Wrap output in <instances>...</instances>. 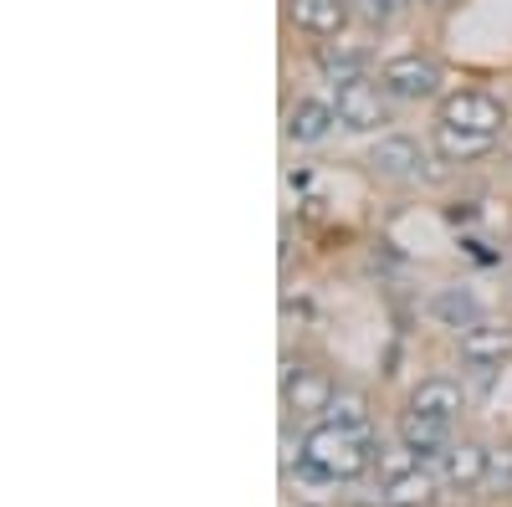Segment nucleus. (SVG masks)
Wrapping results in <instances>:
<instances>
[{
  "label": "nucleus",
  "mask_w": 512,
  "mask_h": 507,
  "mask_svg": "<svg viewBox=\"0 0 512 507\" xmlns=\"http://www.w3.org/2000/svg\"><path fill=\"white\" fill-rule=\"evenodd\" d=\"M333 123H338L333 103H323V98H297V103L287 108V139H292V144H323V139L333 134Z\"/></svg>",
  "instance_id": "nucleus-12"
},
{
  "label": "nucleus",
  "mask_w": 512,
  "mask_h": 507,
  "mask_svg": "<svg viewBox=\"0 0 512 507\" xmlns=\"http://www.w3.org/2000/svg\"><path fill=\"white\" fill-rule=\"evenodd\" d=\"M436 123H446V129H461V134H492V139H502L507 108H502L492 93H482V88H461V93H446V98H441Z\"/></svg>",
  "instance_id": "nucleus-2"
},
{
  "label": "nucleus",
  "mask_w": 512,
  "mask_h": 507,
  "mask_svg": "<svg viewBox=\"0 0 512 507\" xmlns=\"http://www.w3.org/2000/svg\"><path fill=\"white\" fill-rule=\"evenodd\" d=\"M287 16L297 31H308V36H344L349 16H354V0H287Z\"/></svg>",
  "instance_id": "nucleus-9"
},
{
  "label": "nucleus",
  "mask_w": 512,
  "mask_h": 507,
  "mask_svg": "<svg viewBox=\"0 0 512 507\" xmlns=\"http://www.w3.org/2000/svg\"><path fill=\"white\" fill-rule=\"evenodd\" d=\"M395 436L420 456V461H436L446 446H451V426L446 420H431V415H420V410H400V426H395Z\"/></svg>",
  "instance_id": "nucleus-11"
},
{
  "label": "nucleus",
  "mask_w": 512,
  "mask_h": 507,
  "mask_svg": "<svg viewBox=\"0 0 512 507\" xmlns=\"http://www.w3.org/2000/svg\"><path fill=\"white\" fill-rule=\"evenodd\" d=\"M390 93L374 88L369 77H349V82H333V113L344 129L354 134H374L379 123H390V103H384Z\"/></svg>",
  "instance_id": "nucleus-4"
},
{
  "label": "nucleus",
  "mask_w": 512,
  "mask_h": 507,
  "mask_svg": "<svg viewBox=\"0 0 512 507\" xmlns=\"http://www.w3.org/2000/svg\"><path fill=\"white\" fill-rule=\"evenodd\" d=\"M405 11H410V0H354V16H359L369 31H390Z\"/></svg>",
  "instance_id": "nucleus-19"
},
{
  "label": "nucleus",
  "mask_w": 512,
  "mask_h": 507,
  "mask_svg": "<svg viewBox=\"0 0 512 507\" xmlns=\"http://www.w3.org/2000/svg\"><path fill=\"white\" fill-rule=\"evenodd\" d=\"M415 467H425V461H420V456H415L400 436H395L390 446H379V451H374V482H379V487H390V482L410 477Z\"/></svg>",
  "instance_id": "nucleus-17"
},
{
  "label": "nucleus",
  "mask_w": 512,
  "mask_h": 507,
  "mask_svg": "<svg viewBox=\"0 0 512 507\" xmlns=\"http://www.w3.org/2000/svg\"><path fill=\"white\" fill-rule=\"evenodd\" d=\"M405 405L420 410V415H431V420H446V426H456V415L466 410V390L456 385V379H446V374H431V379H420V385L410 390Z\"/></svg>",
  "instance_id": "nucleus-10"
},
{
  "label": "nucleus",
  "mask_w": 512,
  "mask_h": 507,
  "mask_svg": "<svg viewBox=\"0 0 512 507\" xmlns=\"http://www.w3.org/2000/svg\"><path fill=\"white\" fill-rule=\"evenodd\" d=\"M441 492V477H436V467L425 461V467H415L410 477H400V482H390V487H379V502L384 507H425Z\"/></svg>",
  "instance_id": "nucleus-16"
},
{
  "label": "nucleus",
  "mask_w": 512,
  "mask_h": 507,
  "mask_svg": "<svg viewBox=\"0 0 512 507\" xmlns=\"http://www.w3.org/2000/svg\"><path fill=\"white\" fill-rule=\"evenodd\" d=\"M420 6H431V11H441V6H451V0H420Z\"/></svg>",
  "instance_id": "nucleus-21"
},
{
  "label": "nucleus",
  "mask_w": 512,
  "mask_h": 507,
  "mask_svg": "<svg viewBox=\"0 0 512 507\" xmlns=\"http://www.w3.org/2000/svg\"><path fill=\"white\" fill-rule=\"evenodd\" d=\"M333 379L323 374V369H303V364H287V374H282V405L292 410V415H328V405H333Z\"/></svg>",
  "instance_id": "nucleus-7"
},
{
  "label": "nucleus",
  "mask_w": 512,
  "mask_h": 507,
  "mask_svg": "<svg viewBox=\"0 0 512 507\" xmlns=\"http://www.w3.org/2000/svg\"><path fill=\"white\" fill-rule=\"evenodd\" d=\"M487 461H492V446H477V441H451L431 467L441 477L446 492H477L487 482Z\"/></svg>",
  "instance_id": "nucleus-5"
},
{
  "label": "nucleus",
  "mask_w": 512,
  "mask_h": 507,
  "mask_svg": "<svg viewBox=\"0 0 512 507\" xmlns=\"http://www.w3.org/2000/svg\"><path fill=\"white\" fill-rule=\"evenodd\" d=\"M461 359L472 364V369H482V374L502 369L512 359V323H497V318L472 323V328L461 333Z\"/></svg>",
  "instance_id": "nucleus-6"
},
{
  "label": "nucleus",
  "mask_w": 512,
  "mask_h": 507,
  "mask_svg": "<svg viewBox=\"0 0 512 507\" xmlns=\"http://www.w3.org/2000/svg\"><path fill=\"white\" fill-rule=\"evenodd\" d=\"M431 144H436L441 164H472V159H487L502 139H492V134H461V129H446V123H436Z\"/></svg>",
  "instance_id": "nucleus-14"
},
{
  "label": "nucleus",
  "mask_w": 512,
  "mask_h": 507,
  "mask_svg": "<svg viewBox=\"0 0 512 507\" xmlns=\"http://www.w3.org/2000/svg\"><path fill=\"white\" fill-rule=\"evenodd\" d=\"M431 318L446 323V328H456V333H466L472 323H482V303H477L472 287H441L436 298H431Z\"/></svg>",
  "instance_id": "nucleus-15"
},
{
  "label": "nucleus",
  "mask_w": 512,
  "mask_h": 507,
  "mask_svg": "<svg viewBox=\"0 0 512 507\" xmlns=\"http://www.w3.org/2000/svg\"><path fill=\"white\" fill-rule=\"evenodd\" d=\"M487 487L512 492V446H492V461H487Z\"/></svg>",
  "instance_id": "nucleus-20"
},
{
  "label": "nucleus",
  "mask_w": 512,
  "mask_h": 507,
  "mask_svg": "<svg viewBox=\"0 0 512 507\" xmlns=\"http://www.w3.org/2000/svg\"><path fill=\"white\" fill-rule=\"evenodd\" d=\"M323 420H333V426H349V431H369V400H364V390H338Z\"/></svg>",
  "instance_id": "nucleus-18"
},
{
  "label": "nucleus",
  "mask_w": 512,
  "mask_h": 507,
  "mask_svg": "<svg viewBox=\"0 0 512 507\" xmlns=\"http://www.w3.org/2000/svg\"><path fill=\"white\" fill-rule=\"evenodd\" d=\"M364 164L374 169L379 180H415L420 164H425V149H420L410 134H384V139L369 144Z\"/></svg>",
  "instance_id": "nucleus-8"
},
{
  "label": "nucleus",
  "mask_w": 512,
  "mask_h": 507,
  "mask_svg": "<svg viewBox=\"0 0 512 507\" xmlns=\"http://www.w3.org/2000/svg\"><path fill=\"white\" fill-rule=\"evenodd\" d=\"M318 72L328 82H349V77H369V47H359V41H323L318 47Z\"/></svg>",
  "instance_id": "nucleus-13"
},
{
  "label": "nucleus",
  "mask_w": 512,
  "mask_h": 507,
  "mask_svg": "<svg viewBox=\"0 0 512 507\" xmlns=\"http://www.w3.org/2000/svg\"><path fill=\"white\" fill-rule=\"evenodd\" d=\"M379 88L395 103H425L441 93V67L420 52H400L390 62H379Z\"/></svg>",
  "instance_id": "nucleus-3"
},
{
  "label": "nucleus",
  "mask_w": 512,
  "mask_h": 507,
  "mask_svg": "<svg viewBox=\"0 0 512 507\" xmlns=\"http://www.w3.org/2000/svg\"><path fill=\"white\" fill-rule=\"evenodd\" d=\"M374 436L369 431H349L333 426V420H318V426L303 436L297 446V477L318 482V487H338V482H359L364 472H374Z\"/></svg>",
  "instance_id": "nucleus-1"
}]
</instances>
